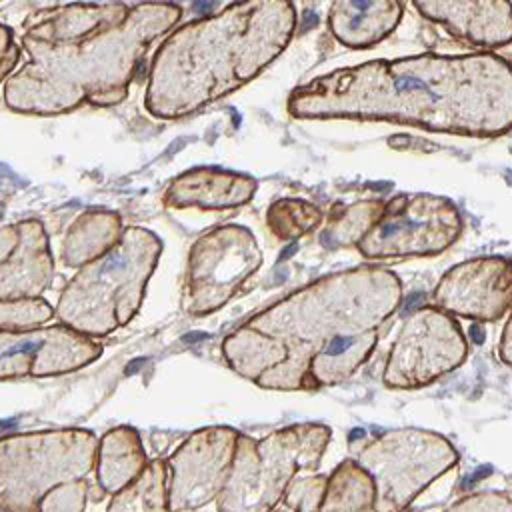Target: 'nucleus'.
<instances>
[{
  "instance_id": "obj_1",
  "label": "nucleus",
  "mask_w": 512,
  "mask_h": 512,
  "mask_svg": "<svg viewBox=\"0 0 512 512\" xmlns=\"http://www.w3.org/2000/svg\"><path fill=\"white\" fill-rule=\"evenodd\" d=\"M300 118L384 120L494 138L512 128V66L492 54H420L338 68L292 92Z\"/></svg>"
},
{
  "instance_id": "obj_2",
  "label": "nucleus",
  "mask_w": 512,
  "mask_h": 512,
  "mask_svg": "<svg viewBox=\"0 0 512 512\" xmlns=\"http://www.w3.org/2000/svg\"><path fill=\"white\" fill-rule=\"evenodd\" d=\"M402 300L400 280L382 268L328 276L286 300L296 322L284 362L256 382L320 388L346 380L372 354L380 326Z\"/></svg>"
},
{
  "instance_id": "obj_3",
  "label": "nucleus",
  "mask_w": 512,
  "mask_h": 512,
  "mask_svg": "<svg viewBox=\"0 0 512 512\" xmlns=\"http://www.w3.org/2000/svg\"><path fill=\"white\" fill-rule=\"evenodd\" d=\"M322 424H296L252 442L238 436L230 476L218 494L220 512H270L298 470H316L328 446Z\"/></svg>"
},
{
  "instance_id": "obj_4",
  "label": "nucleus",
  "mask_w": 512,
  "mask_h": 512,
  "mask_svg": "<svg viewBox=\"0 0 512 512\" xmlns=\"http://www.w3.org/2000/svg\"><path fill=\"white\" fill-rule=\"evenodd\" d=\"M374 484L376 512H404L416 496L458 462L440 434L416 428L384 432L352 458Z\"/></svg>"
},
{
  "instance_id": "obj_5",
  "label": "nucleus",
  "mask_w": 512,
  "mask_h": 512,
  "mask_svg": "<svg viewBox=\"0 0 512 512\" xmlns=\"http://www.w3.org/2000/svg\"><path fill=\"white\" fill-rule=\"evenodd\" d=\"M462 226V216L448 198L398 194L384 204L356 246L366 258L434 256L456 242Z\"/></svg>"
},
{
  "instance_id": "obj_6",
  "label": "nucleus",
  "mask_w": 512,
  "mask_h": 512,
  "mask_svg": "<svg viewBox=\"0 0 512 512\" xmlns=\"http://www.w3.org/2000/svg\"><path fill=\"white\" fill-rule=\"evenodd\" d=\"M460 324L436 306H422L402 324L384 368L388 388H420L466 360Z\"/></svg>"
},
{
  "instance_id": "obj_7",
  "label": "nucleus",
  "mask_w": 512,
  "mask_h": 512,
  "mask_svg": "<svg viewBox=\"0 0 512 512\" xmlns=\"http://www.w3.org/2000/svg\"><path fill=\"white\" fill-rule=\"evenodd\" d=\"M434 304L450 316L492 322L512 308V260L472 258L450 268L438 282Z\"/></svg>"
},
{
  "instance_id": "obj_8",
  "label": "nucleus",
  "mask_w": 512,
  "mask_h": 512,
  "mask_svg": "<svg viewBox=\"0 0 512 512\" xmlns=\"http://www.w3.org/2000/svg\"><path fill=\"white\" fill-rule=\"evenodd\" d=\"M202 444L176 466L170 508L188 510L210 502L222 492L236 456L238 434L232 430H210Z\"/></svg>"
},
{
  "instance_id": "obj_9",
  "label": "nucleus",
  "mask_w": 512,
  "mask_h": 512,
  "mask_svg": "<svg viewBox=\"0 0 512 512\" xmlns=\"http://www.w3.org/2000/svg\"><path fill=\"white\" fill-rule=\"evenodd\" d=\"M466 44L496 48L512 42V4L484 0H428L412 4Z\"/></svg>"
},
{
  "instance_id": "obj_10",
  "label": "nucleus",
  "mask_w": 512,
  "mask_h": 512,
  "mask_svg": "<svg viewBox=\"0 0 512 512\" xmlns=\"http://www.w3.org/2000/svg\"><path fill=\"white\" fill-rule=\"evenodd\" d=\"M404 6L388 0H344L330 8L328 24L338 42L364 50L384 40L402 20Z\"/></svg>"
},
{
  "instance_id": "obj_11",
  "label": "nucleus",
  "mask_w": 512,
  "mask_h": 512,
  "mask_svg": "<svg viewBox=\"0 0 512 512\" xmlns=\"http://www.w3.org/2000/svg\"><path fill=\"white\" fill-rule=\"evenodd\" d=\"M314 512H376L374 484L350 458L334 468L326 492Z\"/></svg>"
},
{
  "instance_id": "obj_12",
  "label": "nucleus",
  "mask_w": 512,
  "mask_h": 512,
  "mask_svg": "<svg viewBox=\"0 0 512 512\" xmlns=\"http://www.w3.org/2000/svg\"><path fill=\"white\" fill-rule=\"evenodd\" d=\"M108 512H166L162 466H150L142 478L112 500Z\"/></svg>"
},
{
  "instance_id": "obj_13",
  "label": "nucleus",
  "mask_w": 512,
  "mask_h": 512,
  "mask_svg": "<svg viewBox=\"0 0 512 512\" xmlns=\"http://www.w3.org/2000/svg\"><path fill=\"white\" fill-rule=\"evenodd\" d=\"M326 484H328V478L324 476H308V478L292 480L284 492L286 506L292 512H314L322 502Z\"/></svg>"
},
{
  "instance_id": "obj_14",
  "label": "nucleus",
  "mask_w": 512,
  "mask_h": 512,
  "mask_svg": "<svg viewBox=\"0 0 512 512\" xmlns=\"http://www.w3.org/2000/svg\"><path fill=\"white\" fill-rule=\"evenodd\" d=\"M444 512H512V498L500 492H476L460 498Z\"/></svg>"
},
{
  "instance_id": "obj_15",
  "label": "nucleus",
  "mask_w": 512,
  "mask_h": 512,
  "mask_svg": "<svg viewBox=\"0 0 512 512\" xmlns=\"http://www.w3.org/2000/svg\"><path fill=\"white\" fill-rule=\"evenodd\" d=\"M498 352H500L502 362H506V364L512 366V312H510V318H508V322H506V326H504L502 342H500Z\"/></svg>"
}]
</instances>
